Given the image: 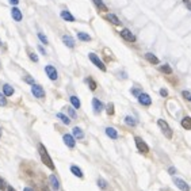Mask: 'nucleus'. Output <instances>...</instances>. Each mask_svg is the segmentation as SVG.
Returning <instances> with one entry per match:
<instances>
[{"mask_svg":"<svg viewBox=\"0 0 191 191\" xmlns=\"http://www.w3.org/2000/svg\"><path fill=\"white\" fill-rule=\"evenodd\" d=\"M39 156H41V160H42V163L45 164L46 167H49L50 170H54V164L52 161L50 156L48 155V151L45 149L43 145H39Z\"/></svg>","mask_w":191,"mask_h":191,"instance_id":"f257e3e1","label":"nucleus"},{"mask_svg":"<svg viewBox=\"0 0 191 191\" xmlns=\"http://www.w3.org/2000/svg\"><path fill=\"white\" fill-rule=\"evenodd\" d=\"M157 125L160 126V129H161L164 136H166L167 138H172V130H171L170 125H168L164 119H159V121H157Z\"/></svg>","mask_w":191,"mask_h":191,"instance_id":"f03ea898","label":"nucleus"},{"mask_svg":"<svg viewBox=\"0 0 191 191\" xmlns=\"http://www.w3.org/2000/svg\"><path fill=\"white\" fill-rule=\"evenodd\" d=\"M134 141H136V147L137 149L140 151L141 153H148L149 152V147H148V144L145 142L144 140H142L141 137H136L134 138Z\"/></svg>","mask_w":191,"mask_h":191,"instance_id":"7ed1b4c3","label":"nucleus"},{"mask_svg":"<svg viewBox=\"0 0 191 191\" xmlns=\"http://www.w3.org/2000/svg\"><path fill=\"white\" fill-rule=\"evenodd\" d=\"M88 58L91 60V62L95 64V65L98 66V68H99L100 70H103V72L106 70V65H104V64L102 62V60H100L95 53H89V54H88Z\"/></svg>","mask_w":191,"mask_h":191,"instance_id":"20e7f679","label":"nucleus"},{"mask_svg":"<svg viewBox=\"0 0 191 191\" xmlns=\"http://www.w3.org/2000/svg\"><path fill=\"white\" fill-rule=\"evenodd\" d=\"M31 92H33V95H34L35 98H39V99L45 98V91H43V88L41 87V85H38V84H33V85H31Z\"/></svg>","mask_w":191,"mask_h":191,"instance_id":"39448f33","label":"nucleus"},{"mask_svg":"<svg viewBox=\"0 0 191 191\" xmlns=\"http://www.w3.org/2000/svg\"><path fill=\"white\" fill-rule=\"evenodd\" d=\"M45 72H46L48 75V77L50 79V80H57V77H58V75H57V70H56V68L53 65H46L45 66Z\"/></svg>","mask_w":191,"mask_h":191,"instance_id":"423d86ee","label":"nucleus"},{"mask_svg":"<svg viewBox=\"0 0 191 191\" xmlns=\"http://www.w3.org/2000/svg\"><path fill=\"white\" fill-rule=\"evenodd\" d=\"M121 37L125 41H127V42H136V35L133 34L130 30H127V29H123L122 31H121Z\"/></svg>","mask_w":191,"mask_h":191,"instance_id":"0eeeda50","label":"nucleus"},{"mask_svg":"<svg viewBox=\"0 0 191 191\" xmlns=\"http://www.w3.org/2000/svg\"><path fill=\"white\" fill-rule=\"evenodd\" d=\"M174 183H175V186H176L178 189H180L182 191H190V186L187 184V183L183 180V179L175 176L174 178Z\"/></svg>","mask_w":191,"mask_h":191,"instance_id":"6e6552de","label":"nucleus"},{"mask_svg":"<svg viewBox=\"0 0 191 191\" xmlns=\"http://www.w3.org/2000/svg\"><path fill=\"white\" fill-rule=\"evenodd\" d=\"M62 140H64V142H65V145L68 148H75V145H76V141H75L73 134H64Z\"/></svg>","mask_w":191,"mask_h":191,"instance_id":"1a4fd4ad","label":"nucleus"},{"mask_svg":"<svg viewBox=\"0 0 191 191\" xmlns=\"http://www.w3.org/2000/svg\"><path fill=\"white\" fill-rule=\"evenodd\" d=\"M138 102H140L142 106H151V103H152V99H151V96L148 95V93H140L138 95Z\"/></svg>","mask_w":191,"mask_h":191,"instance_id":"9d476101","label":"nucleus"},{"mask_svg":"<svg viewBox=\"0 0 191 191\" xmlns=\"http://www.w3.org/2000/svg\"><path fill=\"white\" fill-rule=\"evenodd\" d=\"M92 107H93V111H95V114H99L100 111L103 110V103L100 102L99 99H96V98H93L92 99Z\"/></svg>","mask_w":191,"mask_h":191,"instance_id":"9b49d317","label":"nucleus"},{"mask_svg":"<svg viewBox=\"0 0 191 191\" xmlns=\"http://www.w3.org/2000/svg\"><path fill=\"white\" fill-rule=\"evenodd\" d=\"M11 15H12V18L16 22H20L22 20V12H20V10L18 8V7H14V8L11 10Z\"/></svg>","mask_w":191,"mask_h":191,"instance_id":"f8f14e48","label":"nucleus"},{"mask_svg":"<svg viewBox=\"0 0 191 191\" xmlns=\"http://www.w3.org/2000/svg\"><path fill=\"white\" fill-rule=\"evenodd\" d=\"M61 18L64 20H66V22H75V16L69 12V11H66V10L61 11Z\"/></svg>","mask_w":191,"mask_h":191,"instance_id":"ddd939ff","label":"nucleus"},{"mask_svg":"<svg viewBox=\"0 0 191 191\" xmlns=\"http://www.w3.org/2000/svg\"><path fill=\"white\" fill-rule=\"evenodd\" d=\"M106 19H107L108 22H111L113 25H115V26H119V25H121V20H119L118 16H115L114 14H107V15H106Z\"/></svg>","mask_w":191,"mask_h":191,"instance_id":"4468645a","label":"nucleus"},{"mask_svg":"<svg viewBox=\"0 0 191 191\" xmlns=\"http://www.w3.org/2000/svg\"><path fill=\"white\" fill-rule=\"evenodd\" d=\"M72 133H73V137L75 138H77V140H83L84 138V133H83V130L80 129V127H73V130H72Z\"/></svg>","mask_w":191,"mask_h":191,"instance_id":"2eb2a0df","label":"nucleus"},{"mask_svg":"<svg viewBox=\"0 0 191 191\" xmlns=\"http://www.w3.org/2000/svg\"><path fill=\"white\" fill-rule=\"evenodd\" d=\"M49 182H50L52 187H53V190H58L60 189V182H58V179H57L56 175H50V176H49Z\"/></svg>","mask_w":191,"mask_h":191,"instance_id":"dca6fc26","label":"nucleus"},{"mask_svg":"<svg viewBox=\"0 0 191 191\" xmlns=\"http://www.w3.org/2000/svg\"><path fill=\"white\" fill-rule=\"evenodd\" d=\"M145 58H147L151 64H153V65H157V64H159V58H157L153 53H147L145 54Z\"/></svg>","mask_w":191,"mask_h":191,"instance_id":"f3484780","label":"nucleus"},{"mask_svg":"<svg viewBox=\"0 0 191 191\" xmlns=\"http://www.w3.org/2000/svg\"><path fill=\"white\" fill-rule=\"evenodd\" d=\"M62 42L65 43L68 48H73L75 46V41H73L72 37H69V35H64L62 37Z\"/></svg>","mask_w":191,"mask_h":191,"instance_id":"a211bd4d","label":"nucleus"},{"mask_svg":"<svg viewBox=\"0 0 191 191\" xmlns=\"http://www.w3.org/2000/svg\"><path fill=\"white\" fill-rule=\"evenodd\" d=\"M106 134L110 138H113V140H117L118 138V133H117V130L113 129V127H107L106 129Z\"/></svg>","mask_w":191,"mask_h":191,"instance_id":"6ab92c4d","label":"nucleus"},{"mask_svg":"<svg viewBox=\"0 0 191 191\" xmlns=\"http://www.w3.org/2000/svg\"><path fill=\"white\" fill-rule=\"evenodd\" d=\"M70 172L75 175V176H77V178H83V172H81V170L79 167H76V166H70Z\"/></svg>","mask_w":191,"mask_h":191,"instance_id":"aec40b11","label":"nucleus"},{"mask_svg":"<svg viewBox=\"0 0 191 191\" xmlns=\"http://www.w3.org/2000/svg\"><path fill=\"white\" fill-rule=\"evenodd\" d=\"M182 126L186 130H191V117H184L182 119Z\"/></svg>","mask_w":191,"mask_h":191,"instance_id":"412c9836","label":"nucleus"},{"mask_svg":"<svg viewBox=\"0 0 191 191\" xmlns=\"http://www.w3.org/2000/svg\"><path fill=\"white\" fill-rule=\"evenodd\" d=\"M3 92H4L6 96H11L14 93V88L11 87L10 84H4V85H3Z\"/></svg>","mask_w":191,"mask_h":191,"instance_id":"4be33fe9","label":"nucleus"},{"mask_svg":"<svg viewBox=\"0 0 191 191\" xmlns=\"http://www.w3.org/2000/svg\"><path fill=\"white\" fill-rule=\"evenodd\" d=\"M92 2L95 3V6L98 7L100 11H107V7H106V4L103 3V0H92Z\"/></svg>","mask_w":191,"mask_h":191,"instance_id":"5701e85b","label":"nucleus"},{"mask_svg":"<svg viewBox=\"0 0 191 191\" xmlns=\"http://www.w3.org/2000/svg\"><path fill=\"white\" fill-rule=\"evenodd\" d=\"M57 118L60 119V121H62V123H65V125H69V123H70V119L66 117V115H64L62 113H58L57 114Z\"/></svg>","mask_w":191,"mask_h":191,"instance_id":"b1692460","label":"nucleus"},{"mask_svg":"<svg viewBox=\"0 0 191 191\" xmlns=\"http://www.w3.org/2000/svg\"><path fill=\"white\" fill-rule=\"evenodd\" d=\"M70 103H72V106L75 108H80V100H79L77 96H70Z\"/></svg>","mask_w":191,"mask_h":191,"instance_id":"393cba45","label":"nucleus"},{"mask_svg":"<svg viewBox=\"0 0 191 191\" xmlns=\"http://www.w3.org/2000/svg\"><path fill=\"white\" fill-rule=\"evenodd\" d=\"M77 38L80 41H85V42L91 41V37H89L88 34H85V33H77Z\"/></svg>","mask_w":191,"mask_h":191,"instance_id":"a878e982","label":"nucleus"},{"mask_svg":"<svg viewBox=\"0 0 191 191\" xmlns=\"http://www.w3.org/2000/svg\"><path fill=\"white\" fill-rule=\"evenodd\" d=\"M85 81L88 83L89 89H91V91H95V89H96V83H95V81H93L91 77H87V79H85Z\"/></svg>","mask_w":191,"mask_h":191,"instance_id":"bb28decb","label":"nucleus"},{"mask_svg":"<svg viewBox=\"0 0 191 191\" xmlns=\"http://www.w3.org/2000/svg\"><path fill=\"white\" fill-rule=\"evenodd\" d=\"M160 70H161L163 73H167V75H171L172 73V68L170 65H168V64H166V65H161L160 66Z\"/></svg>","mask_w":191,"mask_h":191,"instance_id":"cd10ccee","label":"nucleus"},{"mask_svg":"<svg viewBox=\"0 0 191 191\" xmlns=\"http://www.w3.org/2000/svg\"><path fill=\"white\" fill-rule=\"evenodd\" d=\"M125 122H126V125H129V126H136V119H134L133 117H130V115H127V117H125Z\"/></svg>","mask_w":191,"mask_h":191,"instance_id":"c85d7f7f","label":"nucleus"},{"mask_svg":"<svg viewBox=\"0 0 191 191\" xmlns=\"http://www.w3.org/2000/svg\"><path fill=\"white\" fill-rule=\"evenodd\" d=\"M98 186H99V187H100V189H102V190H106L107 187H108L107 182L104 180V179H102V178H100V179H98Z\"/></svg>","mask_w":191,"mask_h":191,"instance_id":"c756f323","label":"nucleus"},{"mask_svg":"<svg viewBox=\"0 0 191 191\" xmlns=\"http://www.w3.org/2000/svg\"><path fill=\"white\" fill-rule=\"evenodd\" d=\"M38 38H39V41H41V42H42L43 45H48V43H49V41H48V38L45 37L43 33H38Z\"/></svg>","mask_w":191,"mask_h":191,"instance_id":"7c9ffc66","label":"nucleus"},{"mask_svg":"<svg viewBox=\"0 0 191 191\" xmlns=\"http://www.w3.org/2000/svg\"><path fill=\"white\" fill-rule=\"evenodd\" d=\"M107 114L108 115H113L114 114V104L113 103H108L107 104Z\"/></svg>","mask_w":191,"mask_h":191,"instance_id":"2f4dec72","label":"nucleus"},{"mask_svg":"<svg viewBox=\"0 0 191 191\" xmlns=\"http://www.w3.org/2000/svg\"><path fill=\"white\" fill-rule=\"evenodd\" d=\"M7 104V100H6V95L0 93V106H6Z\"/></svg>","mask_w":191,"mask_h":191,"instance_id":"473e14b6","label":"nucleus"},{"mask_svg":"<svg viewBox=\"0 0 191 191\" xmlns=\"http://www.w3.org/2000/svg\"><path fill=\"white\" fill-rule=\"evenodd\" d=\"M182 95H183V98H184V99H187V100H190V102H191V93L189 91H183Z\"/></svg>","mask_w":191,"mask_h":191,"instance_id":"72a5a7b5","label":"nucleus"},{"mask_svg":"<svg viewBox=\"0 0 191 191\" xmlns=\"http://www.w3.org/2000/svg\"><path fill=\"white\" fill-rule=\"evenodd\" d=\"M132 93H133L134 96H138V95H140V93H141L140 88H136V87H134V88H132Z\"/></svg>","mask_w":191,"mask_h":191,"instance_id":"f704fd0d","label":"nucleus"},{"mask_svg":"<svg viewBox=\"0 0 191 191\" xmlns=\"http://www.w3.org/2000/svg\"><path fill=\"white\" fill-rule=\"evenodd\" d=\"M25 81H27V83H29V84H31V85H33V84H35L31 76H26V77H25Z\"/></svg>","mask_w":191,"mask_h":191,"instance_id":"c9c22d12","label":"nucleus"},{"mask_svg":"<svg viewBox=\"0 0 191 191\" xmlns=\"http://www.w3.org/2000/svg\"><path fill=\"white\" fill-rule=\"evenodd\" d=\"M29 56H30V58H31V61H34V62L38 61V57H37V56H35L34 53H31V52H30Z\"/></svg>","mask_w":191,"mask_h":191,"instance_id":"e433bc0d","label":"nucleus"},{"mask_svg":"<svg viewBox=\"0 0 191 191\" xmlns=\"http://www.w3.org/2000/svg\"><path fill=\"white\" fill-rule=\"evenodd\" d=\"M160 95H161V96H164V98H166V96H168V92H167V89H166V88H161V89H160Z\"/></svg>","mask_w":191,"mask_h":191,"instance_id":"4c0bfd02","label":"nucleus"},{"mask_svg":"<svg viewBox=\"0 0 191 191\" xmlns=\"http://www.w3.org/2000/svg\"><path fill=\"white\" fill-rule=\"evenodd\" d=\"M68 113H69V115H70L72 118H76V113H75L73 108H68Z\"/></svg>","mask_w":191,"mask_h":191,"instance_id":"58836bf2","label":"nucleus"},{"mask_svg":"<svg viewBox=\"0 0 191 191\" xmlns=\"http://www.w3.org/2000/svg\"><path fill=\"white\" fill-rule=\"evenodd\" d=\"M4 189H7V187H6V183H4V180H3L2 178H0V190H4Z\"/></svg>","mask_w":191,"mask_h":191,"instance_id":"ea45409f","label":"nucleus"},{"mask_svg":"<svg viewBox=\"0 0 191 191\" xmlns=\"http://www.w3.org/2000/svg\"><path fill=\"white\" fill-rule=\"evenodd\" d=\"M183 2H184V4H186L187 8L191 11V2H190V0H183Z\"/></svg>","mask_w":191,"mask_h":191,"instance_id":"a19ab883","label":"nucleus"},{"mask_svg":"<svg viewBox=\"0 0 191 191\" xmlns=\"http://www.w3.org/2000/svg\"><path fill=\"white\" fill-rule=\"evenodd\" d=\"M8 2H10L11 4H12V6H16L18 3H19V0H8Z\"/></svg>","mask_w":191,"mask_h":191,"instance_id":"79ce46f5","label":"nucleus"},{"mask_svg":"<svg viewBox=\"0 0 191 191\" xmlns=\"http://www.w3.org/2000/svg\"><path fill=\"white\" fill-rule=\"evenodd\" d=\"M168 171H170V174H175V171H176V170H175L174 167H171V168H170V170H168Z\"/></svg>","mask_w":191,"mask_h":191,"instance_id":"37998d69","label":"nucleus"},{"mask_svg":"<svg viewBox=\"0 0 191 191\" xmlns=\"http://www.w3.org/2000/svg\"><path fill=\"white\" fill-rule=\"evenodd\" d=\"M38 49H39V52H41L42 54H46V53H45V50H43V48H42V46H38Z\"/></svg>","mask_w":191,"mask_h":191,"instance_id":"c03bdc74","label":"nucleus"},{"mask_svg":"<svg viewBox=\"0 0 191 191\" xmlns=\"http://www.w3.org/2000/svg\"><path fill=\"white\" fill-rule=\"evenodd\" d=\"M7 191H15V190H14L11 186H7Z\"/></svg>","mask_w":191,"mask_h":191,"instance_id":"a18cd8bd","label":"nucleus"},{"mask_svg":"<svg viewBox=\"0 0 191 191\" xmlns=\"http://www.w3.org/2000/svg\"><path fill=\"white\" fill-rule=\"evenodd\" d=\"M23 191H34L33 189H30V187H25V190Z\"/></svg>","mask_w":191,"mask_h":191,"instance_id":"49530a36","label":"nucleus"}]
</instances>
